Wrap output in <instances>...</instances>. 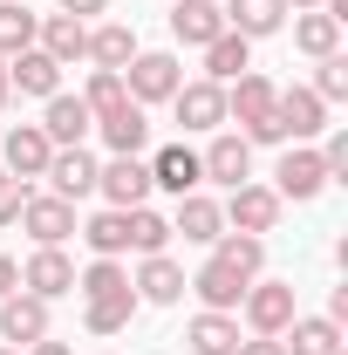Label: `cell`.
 Returning a JSON list of instances; mask_svg holds the SVG:
<instances>
[{
  "label": "cell",
  "instance_id": "6da1fadb",
  "mask_svg": "<svg viewBox=\"0 0 348 355\" xmlns=\"http://www.w3.org/2000/svg\"><path fill=\"white\" fill-rule=\"evenodd\" d=\"M260 266H266V239H253V232H218V239H212V253H205V266H198L184 287L198 294V308L239 314L246 287L260 280Z\"/></svg>",
  "mask_w": 348,
  "mask_h": 355
},
{
  "label": "cell",
  "instance_id": "7a4b0ae2",
  "mask_svg": "<svg viewBox=\"0 0 348 355\" xmlns=\"http://www.w3.org/2000/svg\"><path fill=\"white\" fill-rule=\"evenodd\" d=\"M76 294H82V328L89 335H123L137 321V308H143L123 260H89L82 273H76Z\"/></svg>",
  "mask_w": 348,
  "mask_h": 355
},
{
  "label": "cell",
  "instance_id": "3957f363",
  "mask_svg": "<svg viewBox=\"0 0 348 355\" xmlns=\"http://www.w3.org/2000/svg\"><path fill=\"white\" fill-rule=\"evenodd\" d=\"M273 96H280V89L266 83V76H253V69L232 76V83H225V123H239L246 144H287L280 123H273Z\"/></svg>",
  "mask_w": 348,
  "mask_h": 355
},
{
  "label": "cell",
  "instance_id": "277c9868",
  "mask_svg": "<svg viewBox=\"0 0 348 355\" xmlns=\"http://www.w3.org/2000/svg\"><path fill=\"white\" fill-rule=\"evenodd\" d=\"M218 212H225V232H253V239H266V232L280 225V212H287V198H280L273 184H253V178H246V184L225 191Z\"/></svg>",
  "mask_w": 348,
  "mask_h": 355
},
{
  "label": "cell",
  "instance_id": "5b68a950",
  "mask_svg": "<svg viewBox=\"0 0 348 355\" xmlns=\"http://www.w3.org/2000/svg\"><path fill=\"white\" fill-rule=\"evenodd\" d=\"M177 83H184V62H177L171 48H150V55L137 48L130 69H123V89H130V103H143V110H150V103H171Z\"/></svg>",
  "mask_w": 348,
  "mask_h": 355
},
{
  "label": "cell",
  "instance_id": "8992f818",
  "mask_svg": "<svg viewBox=\"0 0 348 355\" xmlns=\"http://www.w3.org/2000/svg\"><path fill=\"white\" fill-rule=\"evenodd\" d=\"M239 308H246V328L253 335H287V321L301 314L294 308V280H253Z\"/></svg>",
  "mask_w": 348,
  "mask_h": 355
},
{
  "label": "cell",
  "instance_id": "52a82bcc",
  "mask_svg": "<svg viewBox=\"0 0 348 355\" xmlns=\"http://www.w3.org/2000/svg\"><path fill=\"white\" fill-rule=\"evenodd\" d=\"M273 191H280V198H294V205L321 198V191H328V164H321V150H307V144L280 150V164H273Z\"/></svg>",
  "mask_w": 348,
  "mask_h": 355
},
{
  "label": "cell",
  "instance_id": "ba28073f",
  "mask_svg": "<svg viewBox=\"0 0 348 355\" xmlns=\"http://www.w3.org/2000/svg\"><path fill=\"white\" fill-rule=\"evenodd\" d=\"M273 123H280V137H287V144H307V137H321L328 130V103H321V96H314V89H280V96H273Z\"/></svg>",
  "mask_w": 348,
  "mask_h": 355
},
{
  "label": "cell",
  "instance_id": "9c48e42d",
  "mask_svg": "<svg viewBox=\"0 0 348 355\" xmlns=\"http://www.w3.org/2000/svg\"><path fill=\"white\" fill-rule=\"evenodd\" d=\"M21 287H28L35 301H62V294H76V260H69L62 246H35V253L21 260Z\"/></svg>",
  "mask_w": 348,
  "mask_h": 355
},
{
  "label": "cell",
  "instance_id": "30bf717a",
  "mask_svg": "<svg viewBox=\"0 0 348 355\" xmlns=\"http://www.w3.org/2000/svg\"><path fill=\"white\" fill-rule=\"evenodd\" d=\"M143 164H150V191H171V198H184V191H198V184H205L198 150H191V144H157Z\"/></svg>",
  "mask_w": 348,
  "mask_h": 355
},
{
  "label": "cell",
  "instance_id": "8fae6325",
  "mask_svg": "<svg viewBox=\"0 0 348 355\" xmlns=\"http://www.w3.org/2000/svg\"><path fill=\"white\" fill-rule=\"evenodd\" d=\"M198 171L212 178V184H225V191H232V184H246V178H253V144H246L239 130H218L212 144L198 150Z\"/></svg>",
  "mask_w": 348,
  "mask_h": 355
},
{
  "label": "cell",
  "instance_id": "7c38bea8",
  "mask_svg": "<svg viewBox=\"0 0 348 355\" xmlns=\"http://www.w3.org/2000/svg\"><path fill=\"white\" fill-rule=\"evenodd\" d=\"M130 287H137L143 308H177V301H184V266H177L171 253H143V266L130 273Z\"/></svg>",
  "mask_w": 348,
  "mask_h": 355
},
{
  "label": "cell",
  "instance_id": "4fadbf2b",
  "mask_svg": "<svg viewBox=\"0 0 348 355\" xmlns=\"http://www.w3.org/2000/svg\"><path fill=\"white\" fill-rule=\"evenodd\" d=\"M96 191H103L116 212H130V205H150V164H143V157H110V164L96 171Z\"/></svg>",
  "mask_w": 348,
  "mask_h": 355
},
{
  "label": "cell",
  "instance_id": "5bb4252c",
  "mask_svg": "<svg viewBox=\"0 0 348 355\" xmlns=\"http://www.w3.org/2000/svg\"><path fill=\"white\" fill-rule=\"evenodd\" d=\"M21 225H28V239H35V246H62V239L76 232V205H69V198H55V191H28Z\"/></svg>",
  "mask_w": 348,
  "mask_h": 355
},
{
  "label": "cell",
  "instance_id": "9a60e30c",
  "mask_svg": "<svg viewBox=\"0 0 348 355\" xmlns=\"http://www.w3.org/2000/svg\"><path fill=\"white\" fill-rule=\"evenodd\" d=\"M48 335V301H35L28 287H14L7 301H0V342L7 349H28V342H42Z\"/></svg>",
  "mask_w": 348,
  "mask_h": 355
},
{
  "label": "cell",
  "instance_id": "2e32d148",
  "mask_svg": "<svg viewBox=\"0 0 348 355\" xmlns=\"http://www.w3.org/2000/svg\"><path fill=\"white\" fill-rule=\"evenodd\" d=\"M42 130H48V144H55V150H76V144L96 130V116H89V103H82V96L55 89V96H48V110H42Z\"/></svg>",
  "mask_w": 348,
  "mask_h": 355
},
{
  "label": "cell",
  "instance_id": "e0dca14e",
  "mask_svg": "<svg viewBox=\"0 0 348 355\" xmlns=\"http://www.w3.org/2000/svg\"><path fill=\"white\" fill-rule=\"evenodd\" d=\"M171 116L184 123V130H218L225 123V89L218 83H177V96H171Z\"/></svg>",
  "mask_w": 348,
  "mask_h": 355
},
{
  "label": "cell",
  "instance_id": "ac0fdd59",
  "mask_svg": "<svg viewBox=\"0 0 348 355\" xmlns=\"http://www.w3.org/2000/svg\"><path fill=\"white\" fill-rule=\"evenodd\" d=\"M0 157H7V171L14 178H42L48 157H55V144H48L42 123H7V137H0Z\"/></svg>",
  "mask_w": 348,
  "mask_h": 355
},
{
  "label": "cell",
  "instance_id": "d6986e66",
  "mask_svg": "<svg viewBox=\"0 0 348 355\" xmlns=\"http://www.w3.org/2000/svg\"><path fill=\"white\" fill-rule=\"evenodd\" d=\"M96 171H103V164L76 144V150H55L42 178H48V191H55V198H69V205H76V198H89V191H96Z\"/></svg>",
  "mask_w": 348,
  "mask_h": 355
},
{
  "label": "cell",
  "instance_id": "ffe728a7",
  "mask_svg": "<svg viewBox=\"0 0 348 355\" xmlns=\"http://www.w3.org/2000/svg\"><path fill=\"white\" fill-rule=\"evenodd\" d=\"M35 48H42L48 62H82L89 55V21H76V14H42V28H35Z\"/></svg>",
  "mask_w": 348,
  "mask_h": 355
},
{
  "label": "cell",
  "instance_id": "44dd1931",
  "mask_svg": "<svg viewBox=\"0 0 348 355\" xmlns=\"http://www.w3.org/2000/svg\"><path fill=\"white\" fill-rule=\"evenodd\" d=\"M171 35L184 48L218 42V35H225V7H218V0H177V7H171Z\"/></svg>",
  "mask_w": 348,
  "mask_h": 355
},
{
  "label": "cell",
  "instance_id": "7402d4cb",
  "mask_svg": "<svg viewBox=\"0 0 348 355\" xmlns=\"http://www.w3.org/2000/svg\"><path fill=\"white\" fill-rule=\"evenodd\" d=\"M218 7H225V28L246 35V42H260V35H280V28H287V0H218Z\"/></svg>",
  "mask_w": 348,
  "mask_h": 355
},
{
  "label": "cell",
  "instance_id": "603a6c76",
  "mask_svg": "<svg viewBox=\"0 0 348 355\" xmlns=\"http://www.w3.org/2000/svg\"><path fill=\"white\" fill-rule=\"evenodd\" d=\"M184 342H191V355H232L239 349V314L198 308L191 321H184Z\"/></svg>",
  "mask_w": 348,
  "mask_h": 355
},
{
  "label": "cell",
  "instance_id": "cb8c5ba5",
  "mask_svg": "<svg viewBox=\"0 0 348 355\" xmlns=\"http://www.w3.org/2000/svg\"><path fill=\"white\" fill-rule=\"evenodd\" d=\"M171 232H184L191 246H212L218 232H225V212H218V198H205V191H184L171 212Z\"/></svg>",
  "mask_w": 348,
  "mask_h": 355
},
{
  "label": "cell",
  "instance_id": "d4e9b609",
  "mask_svg": "<svg viewBox=\"0 0 348 355\" xmlns=\"http://www.w3.org/2000/svg\"><path fill=\"white\" fill-rule=\"evenodd\" d=\"M76 239H89V253H96V260H123V253H130V212L103 205L96 219L76 225Z\"/></svg>",
  "mask_w": 348,
  "mask_h": 355
},
{
  "label": "cell",
  "instance_id": "484cf974",
  "mask_svg": "<svg viewBox=\"0 0 348 355\" xmlns=\"http://www.w3.org/2000/svg\"><path fill=\"white\" fill-rule=\"evenodd\" d=\"M137 55V28H123V21H103V28H89V69H110V76H123Z\"/></svg>",
  "mask_w": 348,
  "mask_h": 355
},
{
  "label": "cell",
  "instance_id": "4316f807",
  "mask_svg": "<svg viewBox=\"0 0 348 355\" xmlns=\"http://www.w3.org/2000/svg\"><path fill=\"white\" fill-rule=\"evenodd\" d=\"M280 342H287V355H342V321H328V314H294Z\"/></svg>",
  "mask_w": 348,
  "mask_h": 355
},
{
  "label": "cell",
  "instance_id": "83f0119b",
  "mask_svg": "<svg viewBox=\"0 0 348 355\" xmlns=\"http://www.w3.org/2000/svg\"><path fill=\"white\" fill-rule=\"evenodd\" d=\"M7 89H21V96H55V89H62V62H48L42 48H21V55H14V62H7Z\"/></svg>",
  "mask_w": 348,
  "mask_h": 355
},
{
  "label": "cell",
  "instance_id": "f1b7e54d",
  "mask_svg": "<svg viewBox=\"0 0 348 355\" xmlns=\"http://www.w3.org/2000/svg\"><path fill=\"white\" fill-rule=\"evenodd\" d=\"M96 130H103V144H110V157H143V144H150V116H143V103H123V110L103 116Z\"/></svg>",
  "mask_w": 348,
  "mask_h": 355
},
{
  "label": "cell",
  "instance_id": "f546056e",
  "mask_svg": "<svg viewBox=\"0 0 348 355\" xmlns=\"http://www.w3.org/2000/svg\"><path fill=\"white\" fill-rule=\"evenodd\" d=\"M246 69H253V42H246V35H232V28H225V35H218V42H205V83H232V76H246Z\"/></svg>",
  "mask_w": 348,
  "mask_h": 355
},
{
  "label": "cell",
  "instance_id": "4dcf8cb0",
  "mask_svg": "<svg viewBox=\"0 0 348 355\" xmlns=\"http://www.w3.org/2000/svg\"><path fill=\"white\" fill-rule=\"evenodd\" d=\"M294 48L301 55H342V21L335 14H321V7H307V14H294Z\"/></svg>",
  "mask_w": 348,
  "mask_h": 355
},
{
  "label": "cell",
  "instance_id": "1f68e13d",
  "mask_svg": "<svg viewBox=\"0 0 348 355\" xmlns=\"http://www.w3.org/2000/svg\"><path fill=\"white\" fill-rule=\"evenodd\" d=\"M35 28H42V14H28V0H0V62L35 48Z\"/></svg>",
  "mask_w": 348,
  "mask_h": 355
},
{
  "label": "cell",
  "instance_id": "d6a6232c",
  "mask_svg": "<svg viewBox=\"0 0 348 355\" xmlns=\"http://www.w3.org/2000/svg\"><path fill=\"white\" fill-rule=\"evenodd\" d=\"M171 246V219L157 205H130V253H164Z\"/></svg>",
  "mask_w": 348,
  "mask_h": 355
},
{
  "label": "cell",
  "instance_id": "836d02e7",
  "mask_svg": "<svg viewBox=\"0 0 348 355\" xmlns=\"http://www.w3.org/2000/svg\"><path fill=\"white\" fill-rule=\"evenodd\" d=\"M82 103H89V116L103 123V116H116V110L130 103V89H123V76H110V69H89V89H82Z\"/></svg>",
  "mask_w": 348,
  "mask_h": 355
},
{
  "label": "cell",
  "instance_id": "e575fe53",
  "mask_svg": "<svg viewBox=\"0 0 348 355\" xmlns=\"http://www.w3.org/2000/svg\"><path fill=\"white\" fill-rule=\"evenodd\" d=\"M314 96L321 103H348V55H321L314 62Z\"/></svg>",
  "mask_w": 348,
  "mask_h": 355
},
{
  "label": "cell",
  "instance_id": "d590c367",
  "mask_svg": "<svg viewBox=\"0 0 348 355\" xmlns=\"http://www.w3.org/2000/svg\"><path fill=\"white\" fill-rule=\"evenodd\" d=\"M21 205H28V178H0V232H7V225H21Z\"/></svg>",
  "mask_w": 348,
  "mask_h": 355
},
{
  "label": "cell",
  "instance_id": "8d00e7d4",
  "mask_svg": "<svg viewBox=\"0 0 348 355\" xmlns=\"http://www.w3.org/2000/svg\"><path fill=\"white\" fill-rule=\"evenodd\" d=\"M321 164H328V184H335V178L348 184V130H328V144H321Z\"/></svg>",
  "mask_w": 348,
  "mask_h": 355
},
{
  "label": "cell",
  "instance_id": "74e56055",
  "mask_svg": "<svg viewBox=\"0 0 348 355\" xmlns=\"http://www.w3.org/2000/svg\"><path fill=\"white\" fill-rule=\"evenodd\" d=\"M232 355H287V342L280 335H253V342H239Z\"/></svg>",
  "mask_w": 348,
  "mask_h": 355
},
{
  "label": "cell",
  "instance_id": "f35d334b",
  "mask_svg": "<svg viewBox=\"0 0 348 355\" xmlns=\"http://www.w3.org/2000/svg\"><path fill=\"white\" fill-rule=\"evenodd\" d=\"M14 287H21V260H14V253H0V301H7Z\"/></svg>",
  "mask_w": 348,
  "mask_h": 355
},
{
  "label": "cell",
  "instance_id": "ab89813d",
  "mask_svg": "<svg viewBox=\"0 0 348 355\" xmlns=\"http://www.w3.org/2000/svg\"><path fill=\"white\" fill-rule=\"evenodd\" d=\"M21 355H76V349H69V342H55V335H42V342H28Z\"/></svg>",
  "mask_w": 348,
  "mask_h": 355
},
{
  "label": "cell",
  "instance_id": "60d3db41",
  "mask_svg": "<svg viewBox=\"0 0 348 355\" xmlns=\"http://www.w3.org/2000/svg\"><path fill=\"white\" fill-rule=\"evenodd\" d=\"M110 0H62V14H76V21H89V14H103Z\"/></svg>",
  "mask_w": 348,
  "mask_h": 355
},
{
  "label": "cell",
  "instance_id": "b9f144b4",
  "mask_svg": "<svg viewBox=\"0 0 348 355\" xmlns=\"http://www.w3.org/2000/svg\"><path fill=\"white\" fill-rule=\"evenodd\" d=\"M7 96H14V89H7V62H0V116H7Z\"/></svg>",
  "mask_w": 348,
  "mask_h": 355
},
{
  "label": "cell",
  "instance_id": "7bdbcfd3",
  "mask_svg": "<svg viewBox=\"0 0 348 355\" xmlns=\"http://www.w3.org/2000/svg\"><path fill=\"white\" fill-rule=\"evenodd\" d=\"M287 7H294V14H307V7H321V0H287Z\"/></svg>",
  "mask_w": 348,
  "mask_h": 355
},
{
  "label": "cell",
  "instance_id": "ee69618b",
  "mask_svg": "<svg viewBox=\"0 0 348 355\" xmlns=\"http://www.w3.org/2000/svg\"><path fill=\"white\" fill-rule=\"evenodd\" d=\"M0 355H21V349H7V342H0Z\"/></svg>",
  "mask_w": 348,
  "mask_h": 355
}]
</instances>
